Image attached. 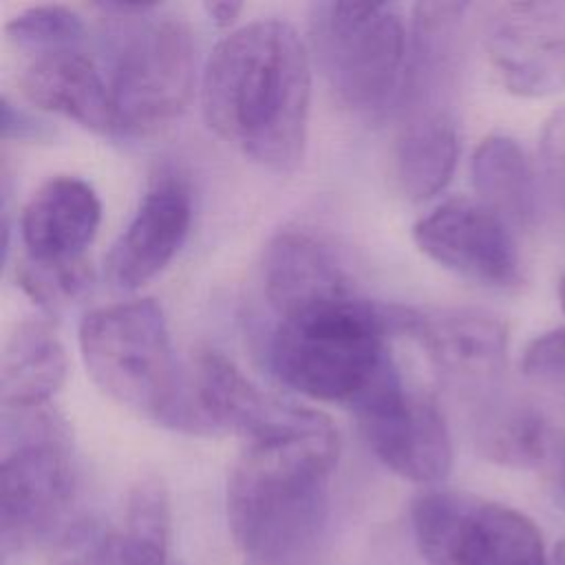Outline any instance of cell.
Segmentation results:
<instances>
[{
    "instance_id": "cell-19",
    "label": "cell",
    "mask_w": 565,
    "mask_h": 565,
    "mask_svg": "<svg viewBox=\"0 0 565 565\" xmlns=\"http://www.w3.org/2000/svg\"><path fill=\"white\" fill-rule=\"evenodd\" d=\"M459 159V132L452 110L404 113L395 139V179L406 199L419 203L439 194Z\"/></svg>"
},
{
    "instance_id": "cell-7",
    "label": "cell",
    "mask_w": 565,
    "mask_h": 565,
    "mask_svg": "<svg viewBox=\"0 0 565 565\" xmlns=\"http://www.w3.org/2000/svg\"><path fill=\"white\" fill-rule=\"evenodd\" d=\"M309 53L333 95L349 108H384L402 90L408 38L393 4L316 2Z\"/></svg>"
},
{
    "instance_id": "cell-25",
    "label": "cell",
    "mask_w": 565,
    "mask_h": 565,
    "mask_svg": "<svg viewBox=\"0 0 565 565\" xmlns=\"http://www.w3.org/2000/svg\"><path fill=\"white\" fill-rule=\"evenodd\" d=\"M117 536L97 525L79 523L68 530L55 552V565H115Z\"/></svg>"
},
{
    "instance_id": "cell-28",
    "label": "cell",
    "mask_w": 565,
    "mask_h": 565,
    "mask_svg": "<svg viewBox=\"0 0 565 565\" xmlns=\"http://www.w3.org/2000/svg\"><path fill=\"white\" fill-rule=\"evenodd\" d=\"M49 130L42 121H35L29 113L11 104V99L2 97V139H42Z\"/></svg>"
},
{
    "instance_id": "cell-16",
    "label": "cell",
    "mask_w": 565,
    "mask_h": 565,
    "mask_svg": "<svg viewBox=\"0 0 565 565\" xmlns=\"http://www.w3.org/2000/svg\"><path fill=\"white\" fill-rule=\"evenodd\" d=\"M102 221L95 190L68 174L42 183L20 216L24 256L42 263H71L84 258Z\"/></svg>"
},
{
    "instance_id": "cell-11",
    "label": "cell",
    "mask_w": 565,
    "mask_h": 565,
    "mask_svg": "<svg viewBox=\"0 0 565 565\" xmlns=\"http://www.w3.org/2000/svg\"><path fill=\"white\" fill-rule=\"evenodd\" d=\"M499 82L519 97L565 90V0L499 4L483 31Z\"/></svg>"
},
{
    "instance_id": "cell-26",
    "label": "cell",
    "mask_w": 565,
    "mask_h": 565,
    "mask_svg": "<svg viewBox=\"0 0 565 565\" xmlns=\"http://www.w3.org/2000/svg\"><path fill=\"white\" fill-rule=\"evenodd\" d=\"M523 373L543 384H565V327L536 335L523 351Z\"/></svg>"
},
{
    "instance_id": "cell-4",
    "label": "cell",
    "mask_w": 565,
    "mask_h": 565,
    "mask_svg": "<svg viewBox=\"0 0 565 565\" xmlns=\"http://www.w3.org/2000/svg\"><path fill=\"white\" fill-rule=\"evenodd\" d=\"M391 329V309L353 296L282 318L269 344V364L289 388L353 408L393 366L386 349Z\"/></svg>"
},
{
    "instance_id": "cell-13",
    "label": "cell",
    "mask_w": 565,
    "mask_h": 565,
    "mask_svg": "<svg viewBox=\"0 0 565 565\" xmlns=\"http://www.w3.org/2000/svg\"><path fill=\"white\" fill-rule=\"evenodd\" d=\"M192 393L210 433L232 430L247 441L289 435L318 413L271 397L218 351L199 353Z\"/></svg>"
},
{
    "instance_id": "cell-3",
    "label": "cell",
    "mask_w": 565,
    "mask_h": 565,
    "mask_svg": "<svg viewBox=\"0 0 565 565\" xmlns=\"http://www.w3.org/2000/svg\"><path fill=\"white\" fill-rule=\"evenodd\" d=\"M77 340L90 380L113 402L161 426L210 433L183 391L168 324L152 298L88 311Z\"/></svg>"
},
{
    "instance_id": "cell-24",
    "label": "cell",
    "mask_w": 565,
    "mask_h": 565,
    "mask_svg": "<svg viewBox=\"0 0 565 565\" xmlns=\"http://www.w3.org/2000/svg\"><path fill=\"white\" fill-rule=\"evenodd\" d=\"M82 18L64 4H33L18 11L7 22V35L20 46L42 51L73 49L82 38Z\"/></svg>"
},
{
    "instance_id": "cell-29",
    "label": "cell",
    "mask_w": 565,
    "mask_h": 565,
    "mask_svg": "<svg viewBox=\"0 0 565 565\" xmlns=\"http://www.w3.org/2000/svg\"><path fill=\"white\" fill-rule=\"evenodd\" d=\"M203 9H205L207 18H210L216 26L225 29V26H230V24L236 22L238 13L243 11V2H236V0H212V2H205Z\"/></svg>"
},
{
    "instance_id": "cell-9",
    "label": "cell",
    "mask_w": 565,
    "mask_h": 565,
    "mask_svg": "<svg viewBox=\"0 0 565 565\" xmlns=\"http://www.w3.org/2000/svg\"><path fill=\"white\" fill-rule=\"evenodd\" d=\"M373 455L395 475L415 483H437L452 468V439L433 399L404 388L395 369H386L353 406Z\"/></svg>"
},
{
    "instance_id": "cell-23",
    "label": "cell",
    "mask_w": 565,
    "mask_h": 565,
    "mask_svg": "<svg viewBox=\"0 0 565 565\" xmlns=\"http://www.w3.org/2000/svg\"><path fill=\"white\" fill-rule=\"evenodd\" d=\"M15 280L38 307L53 313L90 287V267L86 258L71 263H42L22 256L15 265Z\"/></svg>"
},
{
    "instance_id": "cell-21",
    "label": "cell",
    "mask_w": 565,
    "mask_h": 565,
    "mask_svg": "<svg viewBox=\"0 0 565 565\" xmlns=\"http://www.w3.org/2000/svg\"><path fill=\"white\" fill-rule=\"evenodd\" d=\"M475 446L481 457L505 468H536L554 450L547 419L516 402L494 404L479 415Z\"/></svg>"
},
{
    "instance_id": "cell-6",
    "label": "cell",
    "mask_w": 565,
    "mask_h": 565,
    "mask_svg": "<svg viewBox=\"0 0 565 565\" xmlns=\"http://www.w3.org/2000/svg\"><path fill=\"white\" fill-rule=\"evenodd\" d=\"M0 539L4 561L44 539L68 510L75 468L64 422L46 406L2 413Z\"/></svg>"
},
{
    "instance_id": "cell-2",
    "label": "cell",
    "mask_w": 565,
    "mask_h": 565,
    "mask_svg": "<svg viewBox=\"0 0 565 565\" xmlns=\"http://www.w3.org/2000/svg\"><path fill=\"white\" fill-rule=\"evenodd\" d=\"M338 450V430L322 413L289 435L247 441L227 479L230 532L247 556L282 563L318 539Z\"/></svg>"
},
{
    "instance_id": "cell-20",
    "label": "cell",
    "mask_w": 565,
    "mask_h": 565,
    "mask_svg": "<svg viewBox=\"0 0 565 565\" xmlns=\"http://www.w3.org/2000/svg\"><path fill=\"white\" fill-rule=\"evenodd\" d=\"M472 185L479 201L501 218L530 225L539 212L534 170L523 148L505 135H488L472 152Z\"/></svg>"
},
{
    "instance_id": "cell-32",
    "label": "cell",
    "mask_w": 565,
    "mask_h": 565,
    "mask_svg": "<svg viewBox=\"0 0 565 565\" xmlns=\"http://www.w3.org/2000/svg\"><path fill=\"white\" fill-rule=\"evenodd\" d=\"M558 300H561V307H563V311H565V276H563V280H561V285H558Z\"/></svg>"
},
{
    "instance_id": "cell-17",
    "label": "cell",
    "mask_w": 565,
    "mask_h": 565,
    "mask_svg": "<svg viewBox=\"0 0 565 565\" xmlns=\"http://www.w3.org/2000/svg\"><path fill=\"white\" fill-rule=\"evenodd\" d=\"M18 86L24 99L42 110L64 115L99 135H117L108 79L75 49L38 53L22 68Z\"/></svg>"
},
{
    "instance_id": "cell-12",
    "label": "cell",
    "mask_w": 565,
    "mask_h": 565,
    "mask_svg": "<svg viewBox=\"0 0 565 565\" xmlns=\"http://www.w3.org/2000/svg\"><path fill=\"white\" fill-rule=\"evenodd\" d=\"M391 320L393 329L417 340L430 364L457 386H488L505 366L508 329L488 311L395 307Z\"/></svg>"
},
{
    "instance_id": "cell-22",
    "label": "cell",
    "mask_w": 565,
    "mask_h": 565,
    "mask_svg": "<svg viewBox=\"0 0 565 565\" xmlns=\"http://www.w3.org/2000/svg\"><path fill=\"white\" fill-rule=\"evenodd\" d=\"M172 539L170 497L159 477L139 479L126 499L115 565H168Z\"/></svg>"
},
{
    "instance_id": "cell-30",
    "label": "cell",
    "mask_w": 565,
    "mask_h": 565,
    "mask_svg": "<svg viewBox=\"0 0 565 565\" xmlns=\"http://www.w3.org/2000/svg\"><path fill=\"white\" fill-rule=\"evenodd\" d=\"M556 477H554V483L558 488V492L565 497V444L556 448V468H554Z\"/></svg>"
},
{
    "instance_id": "cell-8",
    "label": "cell",
    "mask_w": 565,
    "mask_h": 565,
    "mask_svg": "<svg viewBox=\"0 0 565 565\" xmlns=\"http://www.w3.org/2000/svg\"><path fill=\"white\" fill-rule=\"evenodd\" d=\"M411 523L428 565H547L539 527L503 503L433 490L413 501Z\"/></svg>"
},
{
    "instance_id": "cell-31",
    "label": "cell",
    "mask_w": 565,
    "mask_h": 565,
    "mask_svg": "<svg viewBox=\"0 0 565 565\" xmlns=\"http://www.w3.org/2000/svg\"><path fill=\"white\" fill-rule=\"evenodd\" d=\"M552 565H565V539H561V541L554 545Z\"/></svg>"
},
{
    "instance_id": "cell-1",
    "label": "cell",
    "mask_w": 565,
    "mask_h": 565,
    "mask_svg": "<svg viewBox=\"0 0 565 565\" xmlns=\"http://www.w3.org/2000/svg\"><path fill=\"white\" fill-rule=\"evenodd\" d=\"M311 53L282 20H256L225 35L201 84L207 126L254 163L294 172L305 157Z\"/></svg>"
},
{
    "instance_id": "cell-27",
    "label": "cell",
    "mask_w": 565,
    "mask_h": 565,
    "mask_svg": "<svg viewBox=\"0 0 565 565\" xmlns=\"http://www.w3.org/2000/svg\"><path fill=\"white\" fill-rule=\"evenodd\" d=\"M539 157L550 179H565V108L554 110L543 124Z\"/></svg>"
},
{
    "instance_id": "cell-15",
    "label": "cell",
    "mask_w": 565,
    "mask_h": 565,
    "mask_svg": "<svg viewBox=\"0 0 565 565\" xmlns=\"http://www.w3.org/2000/svg\"><path fill=\"white\" fill-rule=\"evenodd\" d=\"M263 282L280 320L358 296L333 252L313 234L291 227L267 243Z\"/></svg>"
},
{
    "instance_id": "cell-14",
    "label": "cell",
    "mask_w": 565,
    "mask_h": 565,
    "mask_svg": "<svg viewBox=\"0 0 565 565\" xmlns=\"http://www.w3.org/2000/svg\"><path fill=\"white\" fill-rule=\"evenodd\" d=\"M190 221L192 203L183 181L174 174L157 179L104 260L110 285L132 291L154 278L179 252Z\"/></svg>"
},
{
    "instance_id": "cell-10",
    "label": "cell",
    "mask_w": 565,
    "mask_h": 565,
    "mask_svg": "<svg viewBox=\"0 0 565 565\" xmlns=\"http://www.w3.org/2000/svg\"><path fill=\"white\" fill-rule=\"evenodd\" d=\"M413 241L441 267L483 287L512 289L523 280L508 221L479 199L444 201L413 225Z\"/></svg>"
},
{
    "instance_id": "cell-18",
    "label": "cell",
    "mask_w": 565,
    "mask_h": 565,
    "mask_svg": "<svg viewBox=\"0 0 565 565\" xmlns=\"http://www.w3.org/2000/svg\"><path fill=\"white\" fill-rule=\"evenodd\" d=\"M66 351L44 320H22L7 335L0 358L2 411H35L49 406L66 380Z\"/></svg>"
},
{
    "instance_id": "cell-5",
    "label": "cell",
    "mask_w": 565,
    "mask_h": 565,
    "mask_svg": "<svg viewBox=\"0 0 565 565\" xmlns=\"http://www.w3.org/2000/svg\"><path fill=\"white\" fill-rule=\"evenodd\" d=\"M113 24L108 88L117 135H152L190 104L196 49L190 26L157 2H97Z\"/></svg>"
}]
</instances>
